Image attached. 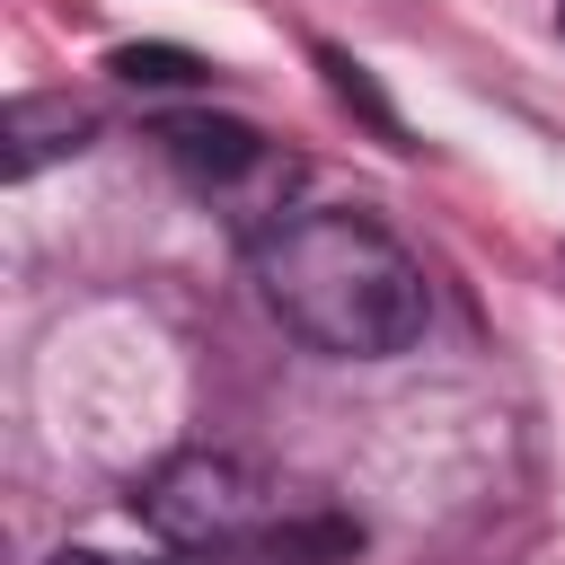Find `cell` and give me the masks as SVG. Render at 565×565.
Here are the masks:
<instances>
[{"mask_svg": "<svg viewBox=\"0 0 565 565\" xmlns=\"http://www.w3.org/2000/svg\"><path fill=\"white\" fill-rule=\"evenodd\" d=\"M556 26H565V0H556Z\"/></svg>", "mask_w": 565, "mask_h": 565, "instance_id": "8", "label": "cell"}, {"mask_svg": "<svg viewBox=\"0 0 565 565\" xmlns=\"http://www.w3.org/2000/svg\"><path fill=\"white\" fill-rule=\"evenodd\" d=\"M115 79H132V88H194V79H212V62L203 53H185V44H115V62H106Z\"/></svg>", "mask_w": 565, "mask_h": 565, "instance_id": "6", "label": "cell"}, {"mask_svg": "<svg viewBox=\"0 0 565 565\" xmlns=\"http://www.w3.org/2000/svg\"><path fill=\"white\" fill-rule=\"evenodd\" d=\"M53 565H150V556H106V547H62Z\"/></svg>", "mask_w": 565, "mask_h": 565, "instance_id": "7", "label": "cell"}, {"mask_svg": "<svg viewBox=\"0 0 565 565\" xmlns=\"http://www.w3.org/2000/svg\"><path fill=\"white\" fill-rule=\"evenodd\" d=\"M265 309L335 362H388L424 335V265L371 212H291L256 238Z\"/></svg>", "mask_w": 565, "mask_h": 565, "instance_id": "1", "label": "cell"}, {"mask_svg": "<svg viewBox=\"0 0 565 565\" xmlns=\"http://www.w3.org/2000/svg\"><path fill=\"white\" fill-rule=\"evenodd\" d=\"M88 132H97V115H88L79 97H18V106H9V124H0V177H9V185H26L35 168L79 159V150H88Z\"/></svg>", "mask_w": 565, "mask_h": 565, "instance_id": "4", "label": "cell"}, {"mask_svg": "<svg viewBox=\"0 0 565 565\" xmlns=\"http://www.w3.org/2000/svg\"><path fill=\"white\" fill-rule=\"evenodd\" d=\"M141 521L168 547H238L265 521V486L230 459V450H177L150 486H141Z\"/></svg>", "mask_w": 565, "mask_h": 565, "instance_id": "2", "label": "cell"}, {"mask_svg": "<svg viewBox=\"0 0 565 565\" xmlns=\"http://www.w3.org/2000/svg\"><path fill=\"white\" fill-rule=\"evenodd\" d=\"M159 150H168L194 185H238V177H256V168L274 159L265 132L238 124V115H159Z\"/></svg>", "mask_w": 565, "mask_h": 565, "instance_id": "3", "label": "cell"}, {"mask_svg": "<svg viewBox=\"0 0 565 565\" xmlns=\"http://www.w3.org/2000/svg\"><path fill=\"white\" fill-rule=\"evenodd\" d=\"M318 71H327V88H335V97H344V106H353V115H362V124H371L380 141H397V150H406V124H397V106L380 97V79H371V71H362L353 53L318 44Z\"/></svg>", "mask_w": 565, "mask_h": 565, "instance_id": "5", "label": "cell"}]
</instances>
